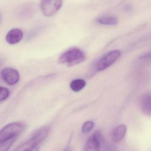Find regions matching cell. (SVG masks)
Segmentation results:
<instances>
[{"instance_id": "30bf717a", "label": "cell", "mask_w": 151, "mask_h": 151, "mask_svg": "<svg viewBox=\"0 0 151 151\" xmlns=\"http://www.w3.org/2000/svg\"><path fill=\"white\" fill-rule=\"evenodd\" d=\"M141 107L144 114L150 116L151 114V93H147L141 99Z\"/></svg>"}, {"instance_id": "9c48e42d", "label": "cell", "mask_w": 151, "mask_h": 151, "mask_svg": "<svg viewBox=\"0 0 151 151\" xmlns=\"http://www.w3.org/2000/svg\"><path fill=\"white\" fill-rule=\"evenodd\" d=\"M127 126L124 124H120L116 127L112 132V138L115 143L122 141L127 132Z\"/></svg>"}, {"instance_id": "4fadbf2b", "label": "cell", "mask_w": 151, "mask_h": 151, "mask_svg": "<svg viewBox=\"0 0 151 151\" xmlns=\"http://www.w3.org/2000/svg\"><path fill=\"white\" fill-rule=\"evenodd\" d=\"M16 140V138L11 139L0 144V151H8L11 147Z\"/></svg>"}, {"instance_id": "44dd1931", "label": "cell", "mask_w": 151, "mask_h": 151, "mask_svg": "<svg viewBox=\"0 0 151 151\" xmlns=\"http://www.w3.org/2000/svg\"><path fill=\"white\" fill-rule=\"evenodd\" d=\"M2 15H1V14H0V23H1V21H2Z\"/></svg>"}, {"instance_id": "7c38bea8", "label": "cell", "mask_w": 151, "mask_h": 151, "mask_svg": "<svg viewBox=\"0 0 151 151\" xmlns=\"http://www.w3.org/2000/svg\"><path fill=\"white\" fill-rule=\"evenodd\" d=\"M86 85V83L83 79H75L70 83V87L73 91L79 92L84 88Z\"/></svg>"}, {"instance_id": "ffe728a7", "label": "cell", "mask_w": 151, "mask_h": 151, "mask_svg": "<svg viewBox=\"0 0 151 151\" xmlns=\"http://www.w3.org/2000/svg\"><path fill=\"white\" fill-rule=\"evenodd\" d=\"M4 60L3 59H0V66H1L2 63H3Z\"/></svg>"}, {"instance_id": "3957f363", "label": "cell", "mask_w": 151, "mask_h": 151, "mask_svg": "<svg viewBox=\"0 0 151 151\" xmlns=\"http://www.w3.org/2000/svg\"><path fill=\"white\" fill-rule=\"evenodd\" d=\"M25 125L22 122H15L6 125L0 130V144L14 138L24 129Z\"/></svg>"}, {"instance_id": "5b68a950", "label": "cell", "mask_w": 151, "mask_h": 151, "mask_svg": "<svg viewBox=\"0 0 151 151\" xmlns=\"http://www.w3.org/2000/svg\"><path fill=\"white\" fill-rule=\"evenodd\" d=\"M104 140L101 132L99 131H96L86 141L84 151H101Z\"/></svg>"}, {"instance_id": "6da1fadb", "label": "cell", "mask_w": 151, "mask_h": 151, "mask_svg": "<svg viewBox=\"0 0 151 151\" xmlns=\"http://www.w3.org/2000/svg\"><path fill=\"white\" fill-rule=\"evenodd\" d=\"M85 53L79 48H70L60 56L59 62L68 67H72L82 63L85 60Z\"/></svg>"}, {"instance_id": "ba28073f", "label": "cell", "mask_w": 151, "mask_h": 151, "mask_svg": "<svg viewBox=\"0 0 151 151\" xmlns=\"http://www.w3.org/2000/svg\"><path fill=\"white\" fill-rule=\"evenodd\" d=\"M23 37V33L22 30L18 29H13L7 34L6 41L10 45H15L21 41Z\"/></svg>"}, {"instance_id": "5bb4252c", "label": "cell", "mask_w": 151, "mask_h": 151, "mask_svg": "<svg viewBox=\"0 0 151 151\" xmlns=\"http://www.w3.org/2000/svg\"><path fill=\"white\" fill-rule=\"evenodd\" d=\"M94 127V123L92 121L85 122L82 126V130L83 133H87L92 130Z\"/></svg>"}, {"instance_id": "52a82bcc", "label": "cell", "mask_w": 151, "mask_h": 151, "mask_svg": "<svg viewBox=\"0 0 151 151\" xmlns=\"http://www.w3.org/2000/svg\"><path fill=\"white\" fill-rule=\"evenodd\" d=\"M1 74L3 80L9 85L16 84L20 79L19 72L12 68H5L1 71Z\"/></svg>"}, {"instance_id": "e0dca14e", "label": "cell", "mask_w": 151, "mask_h": 151, "mask_svg": "<svg viewBox=\"0 0 151 151\" xmlns=\"http://www.w3.org/2000/svg\"><path fill=\"white\" fill-rule=\"evenodd\" d=\"M150 53H147L146 54L144 55L141 56V57L139 58L140 59H148V58H150Z\"/></svg>"}, {"instance_id": "8992f818", "label": "cell", "mask_w": 151, "mask_h": 151, "mask_svg": "<svg viewBox=\"0 0 151 151\" xmlns=\"http://www.w3.org/2000/svg\"><path fill=\"white\" fill-rule=\"evenodd\" d=\"M62 1H42L40 8L44 15L47 17L55 15L62 6Z\"/></svg>"}, {"instance_id": "2e32d148", "label": "cell", "mask_w": 151, "mask_h": 151, "mask_svg": "<svg viewBox=\"0 0 151 151\" xmlns=\"http://www.w3.org/2000/svg\"><path fill=\"white\" fill-rule=\"evenodd\" d=\"M20 11H22L23 13V14L22 15L23 16H24V17L26 16H29H29L33 13V6L31 5H27L22 7Z\"/></svg>"}, {"instance_id": "ac0fdd59", "label": "cell", "mask_w": 151, "mask_h": 151, "mask_svg": "<svg viewBox=\"0 0 151 151\" xmlns=\"http://www.w3.org/2000/svg\"><path fill=\"white\" fill-rule=\"evenodd\" d=\"M63 151H72L69 146H67Z\"/></svg>"}, {"instance_id": "277c9868", "label": "cell", "mask_w": 151, "mask_h": 151, "mask_svg": "<svg viewBox=\"0 0 151 151\" xmlns=\"http://www.w3.org/2000/svg\"><path fill=\"white\" fill-rule=\"evenodd\" d=\"M121 52L114 50L105 55L96 63L95 68L97 71H102L109 68L121 57Z\"/></svg>"}, {"instance_id": "d6986e66", "label": "cell", "mask_w": 151, "mask_h": 151, "mask_svg": "<svg viewBox=\"0 0 151 151\" xmlns=\"http://www.w3.org/2000/svg\"><path fill=\"white\" fill-rule=\"evenodd\" d=\"M39 148L37 147L34 148V149H32V150L30 151H39Z\"/></svg>"}, {"instance_id": "7a4b0ae2", "label": "cell", "mask_w": 151, "mask_h": 151, "mask_svg": "<svg viewBox=\"0 0 151 151\" xmlns=\"http://www.w3.org/2000/svg\"><path fill=\"white\" fill-rule=\"evenodd\" d=\"M50 129L44 128L39 130L32 137L25 142L19 145L13 151H30L37 147L49 134Z\"/></svg>"}, {"instance_id": "9a60e30c", "label": "cell", "mask_w": 151, "mask_h": 151, "mask_svg": "<svg viewBox=\"0 0 151 151\" xmlns=\"http://www.w3.org/2000/svg\"><path fill=\"white\" fill-rule=\"evenodd\" d=\"M9 94L10 92L7 88L0 86V101H3L6 99Z\"/></svg>"}, {"instance_id": "8fae6325", "label": "cell", "mask_w": 151, "mask_h": 151, "mask_svg": "<svg viewBox=\"0 0 151 151\" xmlns=\"http://www.w3.org/2000/svg\"><path fill=\"white\" fill-rule=\"evenodd\" d=\"M97 22L99 23L104 25H115L118 23V19L114 16H103L99 17L97 19Z\"/></svg>"}]
</instances>
